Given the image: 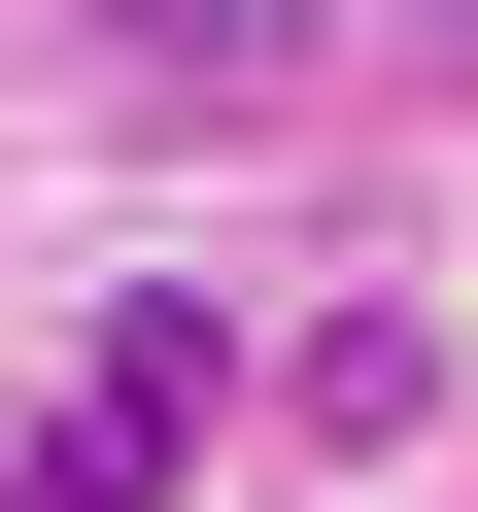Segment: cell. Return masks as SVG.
<instances>
[{
    "label": "cell",
    "instance_id": "cell-1",
    "mask_svg": "<svg viewBox=\"0 0 478 512\" xmlns=\"http://www.w3.org/2000/svg\"><path fill=\"white\" fill-rule=\"evenodd\" d=\"M205 376H239L205 308H103V342H69V410H35V478H0V512H137V478L205 444Z\"/></svg>",
    "mask_w": 478,
    "mask_h": 512
},
{
    "label": "cell",
    "instance_id": "cell-2",
    "mask_svg": "<svg viewBox=\"0 0 478 512\" xmlns=\"http://www.w3.org/2000/svg\"><path fill=\"white\" fill-rule=\"evenodd\" d=\"M274 410H308V444H410V410H444V308H342V342H308Z\"/></svg>",
    "mask_w": 478,
    "mask_h": 512
}]
</instances>
